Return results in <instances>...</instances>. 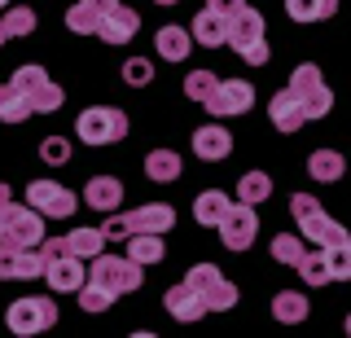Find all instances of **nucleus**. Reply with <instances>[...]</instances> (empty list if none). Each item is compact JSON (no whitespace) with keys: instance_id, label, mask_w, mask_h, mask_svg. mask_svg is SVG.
<instances>
[{"instance_id":"1","label":"nucleus","mask_w":351,"mask_h":338,"mask_svg":"<svg viewBox=\"0 0 351 338\" xmlns=\"http://www.w3.org/2000/svg\"><path fill=\"white\" fill-rule=\"evenodd\" d=\"M171 224H176V211L167 202H145V206H136V211H128V215H110V220H101L97 228H101L106 242H128L132 233H167Z\"/></svg>"},{"instance_id":"2","label":"nucleus","mask_w":351,"mask_h":338,"mask_svg":"<svg viewBox=\"0 0 351 338\" xmlns=\"http://www.w3.org/2000/svg\"><path fill=\"white\" fill-rule=\"evenodd\" d=\"M290 215L299 220V233L307 237V242H316V246H347V228L329 220L312 193H294V198H290Z\"/></svg>"},{"instance_id":"3","label":"nucleus","mask_w":351,"mask_h":338,"mask_svg":"<svg viewBox=\"0 0 351 338\" xmlns=\"http://www.w3.org/2000/svg\"><path fill=\"white\" fill-rule=\"evenodd\" d=\"M184 286H189L197 299L206 303V312H228L237 308V286L224 277L215 264H193L189 277H184Z\"/></svg>"},{"instance_id":"4","label":"nucleus","mask_w":351,"mask_h":338,"mask_svg":"<svg viewBox=\"0 0 351 338\" xmlns=\"http://www.w3.org/2000/svg\"><path fill=\"white\" fill-rule=\"evenodd\" d=\"M285 93L303 106L307 119H325L329 106H334V93H329V84L321 80V67H312V62H303V67L290 75V88Z\"/></svg>"},{"instance_id":"5","label":"nucleus","mask_w":351,"mask_h":338,"mask_svg":"<svg viewBox=\"0 0 351 338\" xmlns=\"http://www.w3.org/2000/svg\"><path fill=\"white\" fill-rule=\"evenodd\" d=\"M75 132H80L84 145H114V141L128 136V114L119 106H93V110L80 114Z\"/></svg>"},{"instance_id":"6","label":"nucleus","mask_w":351,"mask_h":338,"mask_svg":"<svg viewBox=\"0 0 351 338\" xmlns=\"http://www.w3.org/2000/svg\"><path fill=\"white\" fill-rule=\"evenodd\" d=\"M9 84L31 101V114H53V110H62V101H66V93L44 75V67H18Z\"/></svg>"},{"instance_id":"7","label":"nucleus","mask_w":351,"mask_h":338,"mask_svg":"<svg viewBox=\"0 0 351 338\" xmlns=\"http://www.w3.org/2000/svg\"><path fill=\"white\" fill-rule=\"evenodd\" d=\"M88 281H97V286H106L110 294H128L141 286V264L132 255H93V272H88Z\"/></svg>"},{"instance_id":"8","label":"nucleus","mask_w":351,"mask_h":338,"mask_svg":"<svg viewBox=\"0 0 351 338\" xmlns=\"http://www.w3.org/2000/svg\"><path fill=\"white\" fill-rule=\"evenodd\" d=\"M215 228H219V242L228 250H250V242H255V233H259V215H255L250 202H228L224 220Z\"/></svg>"},{"instance_id":"9","label":"nucleus","mask_w":351,"mask_h":338,"mask_svg":"<svg viewBox=\"0 0 351 338\" xmlns=\"http://www.w3.org/2000/svg\"><path fill=\"white\" fill-rule=\"evenodd\" d=\"M0 242L9 246H22V250H36L44 242V220L36 206H5V233H0Z\"/></svg>"},{"instance_id":"10","label":"nucleus","mask_w":351,"mask_h":338,"mask_svg":"<svg viewBox=\"0 0 351 338\" xmlns=\"http://www.w3.org/2000/svg\"><path fill=\"white\" fill-rule=\"evenodd\" d=\"M53 321H58V303H53V299H40V294H27V299H18L14 308H9V330L22 334V338L49 330Z\"/></svg>"},{"instance_id":"11","label":"nucleus","mask_w":351,"mask_h":338,"mask_svg":"<svg viewBox=\"0 0 351 338\" xmlns=\"http://www.w3.org/2000/svg\"><path fill=\"white\" fill-rule=\"evenodd\" d=\"M27 206H36L49 220H66V215H75V193L58 180H31L27 184Z\"/></svg>"},{"instance_id":"12","label":"nucleus","mask_w":351,"mask_h":338,"mask_svg":"<svg viewBox=\"0 0 351 338\" xmlns=\"http://www.w3.org/2000/svg\"><path fill=\"white\" fill-rule=\"evenodd\" d=\"M202 106L211 114H246L250 106H255V84L250 80H219L215 93L206 97Z\"/></svg>"},{"instance_id":"13","label":"nucleus","mask_w":351,"mask_h":338,"mask_svg":"<svg viewBox=\"0 0 351 338\" xmlns=\"http://www.w3.org/2000/svg\"><path fill=\"white\" fill-rule=\"evenodd\" d=\"M44 277H49V286L53 290H62V294H75L88 281V272H84V259L80 255H71V250H62L58 259H49L44 264Z\"/></svg>"},{"instance_id":"14","label":"nucleus","mask_w":351,"mask_h":338,"mask_svg":"<svg viewBox=\"0 0 351 338\" xmlns=\"http://www.w3.org/2000/svg\"><path fill=\"white\" fill-rule=\"evenodd\" d=\"M114 5H119V0H80V5L66 9V27H71L75 36H97L101 18H106Z\"/></svg>"},{"instance_id":"15","label":"nucleus","mask_w":351,"mask_h":338,"mask_svg":"<svg viewBox=\"0 0 351 338\" xmlns=\"http://www.w3.org/2000/svg\"><path fill=\"white\" fill-rule=\"evenodd\" d=\"M44 272V259L31 255L22 246H9L0 242V277H14V281H27V277H40Z\"/></svg>"},{"instance_id":"16","label":"nucleus","mask_w":351,"mask_h":338,"mask_svg":"<svg viewBox=\"0 0 351 338\" xmlns=\"http://www.w3.org/2000/svg\"><path fill=\"white\" fill-rule=\"evenodd\" d=\"M193 154L202 158V162L228 158V154H233V136H228V128H219V123L197 128V132H193Z\"/></svg>"},{"instance_id":"17","label":"nucleus","mask_w":351,"mask_h":338,"mask_svg":"<svg viewBox=\"0 0 351 338\" xmlns=\"http://www.w3.org/2000/svg\"><path fill=\"white\" fill-rule=\"evenodd\" d=\"M136 27H141V14H136V9H123V5H114V9H110V14L101 18L97 36H101L106 45H128V40L136 36Z\"/></svg>"},{"instance_id":"18","label":"nucleus","mask_w":351,"mask_h":338,"mask_svg":"<svg viewBox=\"0 0 351 338\" xmlns=\"http://www.w3.org/2000/svg\"><path fill=\"white\" fill-rule=\"evenodd\" d=\"M193 45H202V49H219V45H228V18L224 14H215V9H202V14L193 18Z\"/></svg>"},{"instance_id":"19","label":"nucleus","mask_w":351,"mask_h":338,"mask_svg":"<svg viewBox=\"0 0 351 338\" xmlns=\"http://www.w3.org/2000/svg\"><path fill=\"white\" fill-rule=\"evenodd\" d=\"M84 202L93 206V211H114L119 202H123V180L119 176H93L84 189Z\"/></svg>"},{"instance_id":"20","label":"nucleus","mask_w":351,"mask_h":338,"mask_svg":"<svg viewBox=\"0 0 351 338\" xmlns=\"http://www.w3.org/2000/svg\"><path fill=\"white\" fill-rule=\"evenodd\" d=\"M162 308H167L176 321H202L206 316V303L197 299L189 286H171L167 294H162Z\"/></svg>"},{"instance_id":"21","label":"nucleus","mask_w":351,"mask_h":338,"mask_svg":"<svg viewBox=\"0 0 351 338\" xmlns=\"http://www.w3.org/2000/svg\"><path fill=\"white\" fill-rule=\"evenodd\" d=\"M268 114H272V128H277V132H299V128L307 123V114H303V106L294 101L290 93H277L272 97V106H268Z\"/></svg>"},{"instance_id":"22","label":"nucleus","mask_w":351,"mask_h":338,"mask_svg":"<svg viewBox=\"0 0 351 338\" xmlns=\"http://www.w3.org/2000/svg\"><path fill=\"white\" fill-rule=\"evenodd\" d=\"M180 154L176 149H149L145 154V176L154 184H171V180H180Z\"/></svg>"},{"instance_id":"23","label":"nucleus","mask_w":351,"mask_h":338,"mask_svg":"<svg viewBox=\"0 0 351 338\" xmlns=\"http://www.w3.org/2000/svg\"><path fill=\"white\" fill-rule=\"evenodd\" d=\"M154 45H158V58L162 62H184L193 49V36L184 27H162L158 36H154Z\"/></svg>"},{"instance_id":"24","label":"nucleus","mask_w":351,"mask_h":338,"mask_svg":"<svg viewBox=\"0 0 351 338\" xmlns=\"http://www.w3.org/2000/svg\"><path fill=\"white\" fill-rule=\"evenodd\" d=\"M294 268H299V277L307 281V286H329V281H334V268H329V250L325 246L303 250V259Z\"/></svg>"},{"instance_id":"25","label":"nucleus","mask_w":351,"mask_h":338,"mask_svg":"<svg viewBox=\"0 0 351 338\" xmlns=\"http://www.w3.org/2000/svg\"><path fill=\"white\" fill-rule=\"evenodd\" d=\"M228 193L224 189H206V193H197V202H193V220L202 224V228H215L219 220H224V211H228Z\"/></svg>"},{"instance_id":"26","label":"nucleus","mask_w":351,"mask_h":338,"mask_svg":"<svg viewBox=\"0 0 351 338\" xmlns=\"http://www.w3.org/2000/svg\"><path fill=\"white\" fill-rule=\"evenodd\" d=\"M263 36V18H259V9H250V5H241L233 18H228V45H241V40H259Z\"/></svg>"},{"instance_id":"27","label":"nucleus","mask_w":351,"mask_h":338,"mask_svg":"<svg viewBox=\"0 0 351 338\" xmlns=\"http://www.w3.org/2000/svg\"><path fill=\"white\" fill-rule=\"evenodd\" d=\"M307 171H312V180L334 184V180H343L347 162H343V154H338V149H316V154L307 158Z\"/></svg>"},{"instance_id":"28","label":"nucleus","mask_w":351,"mask_h":338,"mask_svg":"<svg viewBox=\"0 0 351 338\" xmlns=\"http://www.w3.org/2000/svg\"><path fill=\"white\" fill-rule=\"evenodd\" d=\"M285 14L294 23H325L338 14V0H285Z\"/></svg>"},{"instance_id":"29","label":"nucleus","mask_w":351,"mask_h":338,"mask_svg":"<svg viewBox=\"0 0 351 338\" xmlns=\"http://www.w3.org/2000/svg\"><path fill=\"white\" fill-rule=\"evenodd\" d=\"M128 255L136 259L141 268H145V264H158V259L167 255V250H162V233H132L128 237Z\"/></svg>"},{"instance_id":"30","label":"nucleus","mask_w":351,"mask_h":338,"mask_svg":"<svg viewBox=\"0 0 351 338\" xmlns=\"http://www.w3.org/2000/svg\"><path fill=\"white\" fill-rule=\"evenodd\" d=\"M66 250H71V255H80V259L101 255V250H106L101 228H75V233H66Z\"/></svg>"},{"instance_id":"31","label":"nucleus","mask_w":351,"mask_h":338,"mask_svg":"<svg viewBox=\"0 0 351 338\" xmlns=\"http://www.w3.org/2000/svg\"><path fill=\"white\" fill-rule=\"evenodd\" d=\"M0 31H5V40H14V36H31V31H36V9H27V5L5 9V14H0Z\"/></svg>"},{"instance_id":"32","label":"nucleus","mask_w":351,"mask_h":338,"mask_svg":"<svg viewBox=\"0 0 351 338\" xmlns=\"http://www.w3.org/2000/svg\"><path fill=\"white\" fill-rule=\"evenodd\" d=\"M22 119H31V101L14 84H5V88H0V123H22Z\"/></svg>"},{"instance_id":"33","label":"nucleus","mask_w":351,"mask_h":338,"mask_svg":"<svg viewBox=\"0 0 351 338\" xmlns=\"http://www.w3.org/2000/svg\"><path fill=\"white\" fill-rule=\"evenodd\" d=\"M263 198H272V180H268V171H246V176L237 180V202H263Z\"/></svg>"},{"instance_id":"34","label":"nucleus","mask_w":351,"mask_h":338,"mask_svg":"<svg viewBox=\"0 0 351 338\" xmlns=\"http://www.w3.org/2000/svg\"><path fill=\"white\" fill-rule=\"evenodd\" d=\"M272 316H277V321H303L307 316V299L299 290H285V294H277V299H272Z\"/></svg>"},{"instance_id":"35","label":"nucleus","mask_w":351,"mask_h":338,"mask_svg":"<svg viewBox=\"0 0 351 338\" xmlns=\"http://www.w3.org/2000/svg\"><path fill=\"white\" fill-rule=\"evenodd\" d=\"M272 259L294 268V264L303 259V237H299V233H277V237H272Z\"/></svg>"},{"instance_id":"36","label":"nucleus","mask_w":351,"mask_h":338,"mask_svg":"<svg viewBox=\"0 0 351 338\" xmlns=\"http://www.w3.org/2000/svg\"><path fill=\"white\" fill-rule=\"evenodd\" d=\"M75 294H80V308H84V312H106L110 303L119 299V294H110L106 286H97V281H84Z\"/></svg>"},{"instance_id":"37","label":"nucleus","mask_w":351,"mask_h":338,"mask_svg":"<svg viewBox=\"0 0 351 338\" xmlns=\"http://www.w3.org/2000/svg\"><path fill=\"white\" fill-rule=\"evenodd\" d=\"M215 84H219L215 71H193L189 80H184V97H189V101H206V97L215 93Z\"/></svg>"},{"instance_id":"38","label":"nucleus","mask_w":351,"mask_h":338,"mask_svg":"<svg viewBox=\"0 0 351 338\" xmlns=\"http://www.w3.org/2000/svg\"><path fill=\"white\" fill-rule=\"evenodd\" d=\"M123 84H132V88H145V84H154V62L128 58L123 62Z\"/></svg>"},{"instance_id":"39","label":"nucleus","mask_w":351,"mask_h":338,"mask_svg":"<svg viewBox=\"0 0 351 338\" xmlns=\"http://www.w3.org/2000/svg\"><path fill=\"white\" fill-rule=\"evenodd\" d=\"M40 158L49 162V167H62V162H71V141L66 136H49L40 145Z\"/></svg>"},{"instance_id":"40","label":"nucleus","mask_w":351,"mask_h":338,"mask_svg":"<svg viewBox=\"0 0 351 338\" xmlns=\"http://www.w3.org/2000/svg\"><path fill=\"white\" fill-rule=\"evenodd\" d=\"M233 49H237V58H241V62H250V67H263V62L272 58L268 45H263V36H259V40H241V45H233Z\"/></svg>"},{"instance_id":"41","label":"nucleus","mask_w":351,"mask_h":338,"mask_svg":"<svg viewBox=\"0 0 351 338\" xmlns=\"http://www.w3.org/2000/svg\"><path fill=\"white\" fill-rule=\"evenodd\" d=\"M241 5H246V0H206V9H215V14H224V18H233Z\"/></svg>"},{"instance_id":"42","label":"nucleus","mask_w":351,"mask_h":338,"mask_svg":"<svg viewBox=\"0 0 351 338\" xmlns=\"http://www.w3.org/2000/svg\"><path fill=\"white\" fill-rule=\"evenodd\" d=\"M9 202H14V193H9V184L0 180V206H9Z\"/></svg>"},{"instance_id":"43","label":"nucleus","mask_w":351,"mask_h":338,"mask_svg":"<svg viewBox=\"0 0 351 338\" xmlns=\"http://www.w3.org/2000/svg\"><path fill=\"white\" fill-rule=\"evenodd\" d=\"M0 233H5V206H0Z\"/></svg>"},{"instance_id":"44","label":"nucleus","mask_w":351,"mask_h":338,"mask_svg":"<svg viewBox=\"0 0 351 338\" xmlns=\"http://www.w3.org/2000/svg\"><path fill=\"white\" fill-rule=\"evenodd\" d=\"M158 5H176V0H158Z\"/></svg>"},{"instance_id":"45","label":"nucleus","mask_w":351,"mask_h":338,"mask_svg":"<svg viewBox=\"0 0 351 338\" xmlns=\"http://www.w3.org/2000/svg\"><path fill=\"white\" fill-rule=\"evenodd\" d=\"M0 9H9V0H0Z\"/></svg>"},{"instance_id":"46","label":"nucleus","mask_w":351,"mask_h":338,"mask_svg":"<svg viewBox=\"0 0 351 338\" xmlns=\"http://www.w3.org/2000/svg\"><path fill=\"white\" fill-rule=\"evenodd\" d=\"M0 45H5V31H0Z\"/></svg>"}]
</instances>
